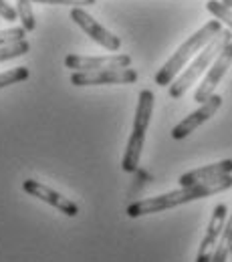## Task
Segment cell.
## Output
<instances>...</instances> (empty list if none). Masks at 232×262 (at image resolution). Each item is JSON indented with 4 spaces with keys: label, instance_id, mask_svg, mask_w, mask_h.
I'll list each match as a JSON object with an SVG mask.
<instances>
[{
    "label": "cell",
    "instance_id": "4fadbf2b",
    "mask_svg": "<svg viewBox=\"0 0 232 262\" xmlns=\"http://www.w3.org/2000/svg\"><path fill=\"white\" fill-rule=\"evenodd\" d=\"M230 246H232V212L228 214V218H226L222 236L218 240V246H216V250H214L210 262H226L228 254H230Z\"/></svg>",
    "mask_w": 232,
    "mask_h": 262
},
{
    "label": "cell",
    "instance_id": "7a4b0ae2",
    "mask_svg": "<svg viewBox=\"0 0 232 262\" xmlns=\"http://www.w3.org/2000/svg\"><path fill=\"white\" fill-rule=\"evenodd\" d=\"M222 31V23L220 20H210L206 23L202 29H198L188 40H184L180 45V49L166 61V65L156 73V83L160 87H170V83L184 71V67L188 65L190 59H194V55H198L200 51Z\"/></svg>",
    "mask_w": 232,
    "mask_h": 262
},
{
    "label": "cell",
    "instance_id": "277c9868",
    "mask_svg": "<svg viewBox=\"0 0 232 262\" xmlns=\"http://www.w3.org/2000/svg\"><path fill=\"white\" fill-rule=\"evenodd\" d=\"M152 113H154V93L150 89H143L137 97L133 129L130 139H128V145H125L123 160H121V169L128 171V173H133L139 165V158H141V149H143V143H145V133H147Z\"/></svg>",
    "mask_w": 232,
    "mask_h": 262
},
{
    "label": "cell",
    "instance_id": "7c38bea8",
    "mask_svg": "<svg viewBox=\"0 0 232 262\" xmlns=\"http://www.w3.org/2000/svg\"><path fill=\"white\" fill-rule=\"evenodd\" d=\"M232 173V160H222L218 164H210L198 167V169H192V171H186L180 176V186H194V184H202V182H210V180H216V178H222V176H230Z\"/></svg>",
    "mask_w": 232,
    "mask_h": 262
},
{
    "label": "cell",
    "instance_id": "8992f818",
    "mask_svg": "<svg viewBox=\"0 0 232 262\" xmlns=\"http://www.w3.org/2000/svg\"><path fill=\"white\" fill-rule=\"evenodd\" d=\"M71 18H73V23L83 31V33L87 34V36H91L97 45H101L103 49H107V51H113V53H117L119 49H121V38L117 36V34H113L111 31H107L103 25H99L85 8H73L71 10Z\"/></svg>",
    "mask_w": 232,
    "mask_h": 262
},
{
    "label": "cell",
    "instance_id": "9c48e42d",
    "mask_svg": "<svg viewBox=\"0 0 232 262\" xmlns=\"http://www.w3.org/2000/svg\"><path fill=\"white\" fill-rule=\"evenodd\" d=\"M23 190H25L29 196L36 198V200H43V202H47L49 206L57 208L61 214H65L69 218H75V216L79 214V206H77L73 200H69L67 196L59 194L57 190H53V188H49V186H43V184L36 182V180H25V182H23Z\"/></svg>",
    "mask_w": 232,
    "mask_h": 262
},
{
    "label": "cell",
    "instance_id": "d6986e66",
    "mask_svg": "<svg viewBox=\"0 0 232 262\" xmlns=\"http://www.w3.org/2000/svg\"><path fill=\"white\" fill-rule=\"evenodd\" d=\"M38 4H63V6H73V8H83V6H91L97 0H33Z\"/></svg>",
    "mask_w": 232,
    "mask_h": 262
},
{
    "label": "cell",
    "instance_id": "ac0fdd59",
    "mask_svg": "<svg viewBox=\"0 0 232 262\" xmlns=\"http://www.w3.org/2000/svg\"><path fill=\"white\" fill-rule=\"evenodd\" d=\"M25 36H27V31L23 27L4 29V31H0V47L10 45V42H16V40H25Z\"/></svg>",
    "mask_w": 232,
    "mask_h": 262
},
{
    "label": "cell",
    "instance_id": "52a82bcc",
    "mask_svg": "<svg viewBox=\"0 0 232 262\" xmlns=\"http://www.w3.org/2000/svg\"><path fill=\"white\" fill-rule=\"evenodd\" d=\"M65 67L71 71H101V69H130L132 57L125 53H113L103 57H87V55H67Z\"/></svg>",
    "mask_w": 232,
    "mask_h": 262
},
{
    "label": "cell",
    "instance_id": "5bb4252c",
    "mask_svg": "<svg viewBox=\"0 0 232 262\" xmlns=\"http://www.w3.org/2000/svg\"><path fill=\"white\" fill-rule=\"evenodd\" d=\"M33 0H16V12H18V20H20V27L29 33L36 29V20H34V12H33Z\"/></svg>",
    "mask_w": 232,
    "mask_h": 262
},
{
    "label": "cell",
    "instance_id": "ba28073f",
    "mask_svg": "<svg viewBox=\"0 0 232 262\" xmlns=\"http://www.w3.org/2000/svg\"><path fill=\"white\" fill-rule=\"evenodd\" d=\"M232 65V42H228L220 53L218 57L214 59V63L208 67V73L204 77V81L200 83V87L196 89L194 93V99L198 103H204L206 99H210L214 95V89L218 87V83L222 81V77L226 75L228 67Z\"/></svg>",
    "mask_w": 232,
    "mask_h": 262
},
{
    "label": "cell",
    "instance_id": "8fae6325",
    "mask_svg": "<svg viewBox=\"0 0 232 262\" xmlns=\"http://www.w3.org/2000/svg\"><path fill=\"white\" fill-rule=\"evenodd\" d=\"M220 105H222V97H220V95H212L210 99H206L204 103H200V107L196 111H192L186 119H182V121L172 129V137H174V139H184V137H188L192 131L198 129L202 123H206V121L220 109Z\"/></svg>",
    "mask_w": 232,
    "mask_h": 262
},
{
    "label": "cell",
    "instance_id": "5b68a950",
    "mask_svg": "<svg viewBox=\"0 0 232 262\" xmlns=\"http://www.w3.org/2000/svg\"><path fill=\"white\" fill-rule=\"evenodd\" d=\"M137 81L133 69H101V71H73L71 83L75 87L91 85H132Z\"/></svg>",
    "mask_w": 232,
    "mask_h": 262
},
{
    "label": "cell",
    "instance_id": "44dd1931",
    "mask_svg": "<svg viewBox=\"0 0 232 262\" xmlns=\"http://www.w3.org/2000/svg\"><path fill=\"white\" fill-rule=\"evenodd\" d=\"M222 4H226L228 8H232V0H222Z\"/></svg>",
    "mask_w": 232,
    "mask_h": 262
},
{
    "label": "cell",
    "instance_id": "30bf717a",
    "mask_svg": "<svg viewBox=\"0 0 232 262\" xmlns=\"http://www.w3.org/2000/svg\"><path fill=\"white\" fill-rule=\"evenodd\" d=\"M226 218H228V208H226V204H218V206L214 208V212H212L210 224H208L206 234H204V238H202L196 262L212 260V254H214V250H216V246H218V240H220V236H222Z\"/></svg>",
    "mask_w": 232,
    "mask_h": 262
},
{
    "label": "cell",
    "instance_id": "ffe728a7",
    "mask_svg": "<svg viewBox=\"0 0 232 262\" xmlns=\"http://www.w3.org/2000/svg\"><path fill=\"white\" fill-rule=\"evenodd\" d=\"M0 18H4V20H8V23H14V20L18 18V12H16V8H12L6 0H0Z\"/></svg>",
    "mask_w": 232,
    "mask_h": 262
},
{
    "label": "cell",
    "instance_id": "7402d4cb",
    "mask_svg": "<svg viewBox=\"0 0 232 262\" xmlns=\"http://www.w3.org/2000/svg\"><path fill=\"white\" fill-rule=\"evenodd\" d=\"M230 254H232V246H230Z\"/></svg>",
    "mask_w": 232,
    "mask_h": 262
},
{
    "label": "cell",
    "instance_id": "2e32d148",
    "mask_svg": "<svg viewBox=\"0 0 232 262\" xmlns=\"http://www.w3.org/2000/svg\"><path fill=\"white\" fill-rule=\"evenodd\" d=\"M206 8H208V12H212L216 16V20L224 23L232 31V8H228L226 4H222V0H208Z\"/></svg>",
    "mask_w": 232,
    "mask_h": 262
},
{
    "label": "cell",
    "instance_id": "e0dca14e",
    "mask_svg": "<svg viewBox=\"0 0 232 262\" xmlns=\"http://www.w3.org/2000/svg\"><path fill=\"white\" fill-rule=\"evenodd\" d=\"M29 75L31 73H29L27 67H16V69H10V71H4V73H0V89L10 87V85L20 83V81H27Z\"/></svg>",
    "mask_w": 232,
    "mask_h": 262
},
{
    "label": "cell",
    "instance_id": "3957f363",
    "mask_svg": "<svg viewBox=\"0 0 232 262\" xmlns=\"http://www.w3.org/2000/svg\"><path fill=\"white\" fill-rule=\"evenodd\" d=\"M228 42H232L230 31H220V33L216 34V36H214V38L200 51L198 57H196L188 67H184V71L170 83V87H167L170 97L172 99L182 97V95H184V93L198 81L200 77L204 75V71L214 63V59L218 57V53H220Z\"/></svg>",
    "mask_w": 232,
    "mask_h": 262
},
{
    "label": "cell",
    "instance_id": "6da1fadb",
    "mask_svg": "<svg viewBox=\"0 0 232 262\" xmlns=\"http://www.w3.org/2000/svg\"><path fill=\"white\" fill-rule=\"evenodd\" d=\"M232 188V176H222L210 182H202V184H194V186H182L180 190L167 192L162 196L145 198V200H137L125 208V214L130 218H141L147 214H156V212H166L172 208H178L182 204L194 202V200H202V198H210L214 194L226 192Z\"/></svg>",
    "mask_w": 232,
    "mask_h": 262
},
{
    "label": "cell",
    "instance_id": "9a60e30c",
    "mask_svg": "<svg viewBox=\"0 0 232 262\" xmlns=\"http://www.w3.org/2000/svg\"><path fill=\"white\" fill-rule=\"evenodd\" d=\"M29 51H31L29 40H16L10 45H4V47H0V63H6L10 59H18V57L27 55Z\"/></svg>",
    "mask_w": 232,
    "mask_h": 262
}]
</instances>
